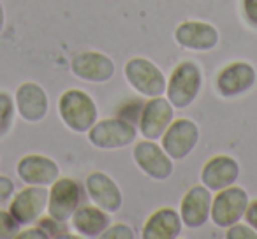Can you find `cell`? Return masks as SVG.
Here are the masks:
<instances>
[{
  "label": "cell",
  "mask_w": 257,
  "mask_h": 239,
  "mask_svg": "<svg viewBox=\"0 0 257 239\" xmlns=\"http://www.w3.org/2000/svg\"><path fill=\"white\" fill-rule=\"evenodd\" d=\"M203 85V72L194 62H182L166 85V95L175 109H185L196 100Z\"/></svg>",
  "instance_id": "1"
},
{
  "label": "cell",
  "mask_w": 257,
  "mask_h": 239,
  "mask_svg": "<svg viewBox=\"0 0 257 239\" xmlns=\"http://www.w3.org/2000/svg\"><path fill=\"white\" fill-rule=\"evenodd\" d=\"M58 111L64 123L74 132H86L97 122L95 102L81 90H67L60 97Z\"/></svg>",
  "instance_id": "2"
},
{
  "label": "cell",
  "mask_w": 257,
  "mask_h": 239,
  "mask_svg": "<svg viewBox=\"0 0 257 239\" xmlns=\"http://www.w3.org/2000/svg\"><path fill=\"white\" fill-rule=\"evenodd\" d=\"M248 207V195L239 186H227L217 192V197L211 199L210 216L217 227L229 228L238 223Z\"/></svg>",
  "instance_id": "3"
},
{
  "label": "cell",
  "mask_w": 257,
  "mask_h": 239,
  "mask_svg": "<svg viewBox=\"0 0 257 239\" xmlns=\"http://www.w3.org/2000/svg\"><path fill=\"white\" fill-rule=\"evenodd\" d=\"M125 76L128 85L141 95L159 97L166 92L164 74L147 58H131L125 65Z\"/></svg>",
  "instance_id": "4"
},
{
  "label": "cell",
  "mask_w": 257,
  "mask_h": 239,
  "mask_svg": "<svg viewBox=\"0 0 257 239\" xmlns=\"http://www.w3.org/2000/svg\"><path fill=\"white\" fill-rule=\"evenodd\" d=\"M136 137V129L128 120L123 118H109L99 122L90 129L88 139L100 150H116L125 148Z\"/></svg>",
  "instance_id": "5"
},
{
  "label": "cell",
  "mask_w": 257,
  "mask_h": 239,
  "mask_svg": "<svg viewBox=\"0 0 257 239\" xmlns=\"http://www.w3.org/2000/svg\"><path fill=\"white\" fill-rule=\"evenodd\" d=\"M199 139V129L194 122L182 118L169 123L162 134V150L171 160H182L196 148Z\"/></svg>",
  "instance_id": "6"
},
{
  "label": "cell",
  "mask_w": 257,
  "mask_h": 239,
  "mask_svg": "<svg viewBox=\"0 0 257 239\" xmlns=\"http://www.w3.org/2000/svg\"><path fill=\"white\" fill-rule=\"evenodd\" d=\"M81 202L79 185L71 178H62L53 183L48 195V213L51 218L64 223L74 214Z\"/></svg>",
  "instance_id": "7"
},
{
  "label": "cell",
  "mask_w": 257,
  "mask_h": 239,
  "mask_svg": "<svg viewBox=\"0 0 257 239\" xmlns=\"http://www.w3.org/2000/svg\"><path fill=\"white\" fill-rule=\"evenodd\" d=\"M134 160L138 167L154 179H168L173 172V162L164 150L154 141H140L134 146Z\"/></svg>",
  "instance_id": "8"
},
{
  "label": "cell",
  "mask_w": 257,
  "mask_h": 239,
  "mask_svg": "<svg viewBox=\"0 0 257 239\" xmlns=\"http://www.w3.org/2000/svg\"><path fill=\"white\" fill-rule=\"evenodd\" d=\"M173 109L175 107L169 104V100L162 99L161 95L152 97V100L145 104L140 116V129L145 139L155 141L162 137L169 123L173 122Z\"/></svg>",
  "instance_id": "9"
},
{
  "label": "cell",
  "mask_w": 257,
  "mask_h": 239,
  "mask_svg": "<svg viewBox=\"0 0 257 239\" xmlns=\"http://www.w3.org/2000/svg\"><path fill=\"white\" fill-rule=\"evenodd\" d=\"M48 195L50 193H48L46 188L32 185L30 188H25L20 193H16V197L11 202V207H9V213L13 214V218L20 225L32 223L46 209Z\"/></svg>",
  "instance_id": "10"
},
{
  "label": "cell",
  "mask_w": 257,
  "mask_h": 239,
  "mask_svg": "<svg viewBox=\"0 0 257 239\" xmlns=\"http://www.w3.org/2000/svg\"><path fill=\"white\" fill-rule=\"evenodd\" d=\"M72 72L79 79L92 83H104L109 81L114 74V65L109 57L97 51H85L72 58Z\"/></svg>",
  "instance_id": "11"
},
{
  "label": "cell",
  "mask_w": 257,
  "mask_h": 239,
  "mask_svg": "<svg viewBox=\"0 0 257 239\" xmlns=\"http://www.w3.org/2000/svg\"><path fill=\"white\" fill-rule=\"evenodd\" d=\"M175 39L180 46L194 51L213 50L218 43V32L215 27L204 22H183L175 32Z\"/></svg>",
  "instance_id": "12"
},
{
  "label": "cell",
  "mask_w": 257,
  "mask_h": 239,
  "mask_svg": "<svg viewBox=\"0 0 257 239\" xmlns=\"http://www.w3.org/2000/svg\"><path fill=\"white\" fill-rule=\"evenodd\" d=\"M255 83V69L246 62H234L222 69L217 78V90L224 97H236L250 90Z\"/></svg>",
  "instance_id": "13"
},
{
  "label": "cell",
  "mask_w": 257,
  "mask_h": 239,
  "mask_svg": "<svg viewBox=\"0 0 257 239\" xmlns=\"http://www.w3.org/2000/svg\"><path fill=\"white\" fill-rule=\"evenodd\" d=\"M211 209V193L206 186H194L185 193L180 206V218L189 228H197L208 220Z\"/></svg>",
  "instance_id": "14"
},
{
  "label": "cell",
  "mask_w": 257,
  "mask_h": 239,
  "mask_svg": "<svg viewBox=\"0 0 257 239\" xmlns=\"http://www.w3.org/2000/svg\"><path fill=\"white\" fill-rule=\"evenodd\" d=\"M86 190L97 207L106 213H116L121 207V193L118 185L104 172H92L86 178Z\"/></svg>",
  "instance_id": "15"
},
{
  "label": "cell",
  "mask_w": 257,
  "mask_h": 239,
  "mask_svg": "<svg viewBox=\"0 0 257 239\" xmlns=\"http://www.w3.org/2000/svg\"><path fill=\"white\" fill-rule=\"evenodd\" d=\"M18 176L27 185L46 186L58 179V165L43 155H29L18 162Z\"/></svg>",
  "instance_id": "16"
},
{
  "label": "cell",
  "mask_w": 257,
  "mask_h": 239,
  "mask_svg": "<svg viewBox=\"0 0 257 239\" xmlns=\"http://www.w3.org/2000/svg\"><path fill=\"white\" fill-rule=\"evenodd\" d=\"M239 167L234 158L218 155L206 162V165L201 171V181L208 190H218L227 188L238 179Z\"/></svg>",
  "instance_id": "17"
},
{
  "label": "cell",
  "mask_w": 257,
  "mask_h": 239,
  "mask_svg": "<svg viewBox=\"0 0 257 239\" xmlns=\"http://www.w3.org/2000/svg\"><path fill=\"white\" fill-rule=\"evenodd\" d=\"M16 106L27 122H41L48 113V97L36 83H23L16 90Z\"/></svg>",
  "instance_id": "18"
},
{
  "label": "cell",
  "mask_w": 257,
  "mask_h": 239,
  "mask_svg": "<svg viewBox=\"0 0 257 239\" xmlns=\"http://www.w3.org/2000/svg\"><path fill=\"white\" fill-rule=\"evenodd\" d=\"M182 230V218L171 207H162L155 211L145 223L143 237L145 239H173L178 237Z\"/></svg>",
  "instance_id": "19"
},
{
  "label": "cell",
  "mask_w": 257,
  "mask_h": 239,
  "mask_svg": "<svg viewBox=\"0 0 257 239\" xmlns=\"http://www.w3.org/2000/svg\"><path fill=\"white\" fill-rule=\"evenodd\" d=\"M72 227L85 237H100L109 227V216L97 206L78 207L72 214Z\"/></svg>",
  "instance_id": "20"
},
{
  "label": "cell",
  "mask_w": 257,
  "mask_h": 239,
  "mask_svg": "<svg viewBox=\"0 0 257 239\" xmlns=\"http://www.w3.org/2000/svg\"><path fill=\"white\" fill-rule=\"evenodd\" d=\"M15 106L8 93H0V137L6 136L13 125Z\"/></svg>",
  "instance_id": "21"
},
{
  "label": "cell",
  "mask_w": 257,
  "mask_h": 239,
  "mask_svg": "<svg viewBox=\"0 0 257 239\" xmlns=\"http://www.w3.org/2000/svg\"><path fill=\"white\" fill-rule=\"evenodd\" d=\"M20 223L13 218L11 213L0 211V237H15L18 235Z\"/></svg>",
  "instance_id": "22"
},
{
  "label": "cell",
  "mask_w": 257,
  "mask_h": 239,
  "mask_svg": "<svg viewBox=\"0 0 257 239\" xmlns=\"http://www.w3.org/2000/svg\"><path fill=\"white\" fill-rule=\"evenodd\" d=\"M243 15L246 23L257 29V0H243Z\"/></svg>",
  "instance_id": "23"
},
{
  "label": "cell",
  "mask_w": 257,
  "mask_h": 239,
  "mask_svg": "<svg viewBox=\"0 0 257 239\" xmlns=\"http://www.w3.org/2000/svg\"><path fill=\"white\" fill-rule=\"evenodd\" d=\"M39 228H41V230H46V232H44V235H46V237H55V235H60V232H58V230H60V221H57L55 218H51V216L41 220Z\"/></svg>",
  "instance_id": "24"
},
{
  "label": "cell",
  "mask_w": 257,
  "mask_h": 239,
  "mask_svg": "<svg viewBox=\"0 0 257 239\" xmlns=\"http://www.w3.org/2000/svg\"><path fill=\"white\" fill-rule=\"evenodd\" d=\"M227 237H257L255 232H252V228L246 227V225H231L227 232Z\"/></svg>",
  "instance_id": "25"
},
{
  "label": "cell",
  "mask_w": 257,
  "mask_h": 239,
  "mask_svg": "<svg viewBox=\"0 0 257 239\" xmlns=\"http://www.w3.org/2000/svg\"><path fill=\"white\" fill-rule=\"evenodd\" d=\"M13 192H15V185L9 178L6 176H0V204L2 202H8L11 199Z\"/></svg>",
  "instance_id": "26"
},
{
  "label": "cell",
  "mask_w": 257,
  "mask_h": 239,
  "mask_svg": "<svg viewBox=\"0 0 257 239\" xmlns=\"http://www.w3.org/2000/svg\"><path fill=\"white\" fill-rule=\"evenodd\" d=\"M121 235L123 237H134V234L125 225H116L113 228H107V232H104L100 237H121Z\"/></svg>",
  "instance_id": "27"
},
{
  "label": "cell",
  "mask_w": 257,
  "mask_h": 239,
  "mask_svg": "<svg viewBox=\"0 0 257 239\" xmlns=\"http://www.w3.org/2000/svg\"><path fill=\"white\" fill-rule=\"evenodd\" d=\"M245 218H246V221H248L250 227H252L253 230H257V200H255V202H252L248 207H246Z\"/></svg>",
  "instance_id": "28"
},
{
  "label": "cell",
  "mask_w": 257,
  "mask_h": 239,
  "mask_svg": "<svg viewBox=\"0 0 257 239\" xmlns=\"http://www.w3.org/2000/svg\"><path fill=\"white\" fill-rule=\"evenodd\" d=\"M4 29V9H2V2H0V32Z\"/></svg>",
  "instance_id": "29"
}]
</instances>
